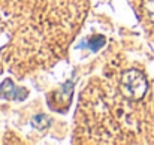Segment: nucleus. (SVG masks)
Instances as JSON below:
<instances>
[{"label": "nucleus", "instance_id": "20e7f679", "mask_svg": "<svg viewBox=\"0 0 154 145\" xmlns=\"http://www.w3.org/2000/svg\"><path fill=\"white\" fill-rule=\"evenodd\" d=\"M145 11H147L150 20L154 21V0H145Z\"/></svg>", "mask_w": 154, "mask_h": 145}, {"label": "nucleus", "instance_id": "f257e3e1", "mask_svg": "<svg viewBox=\"0 0 154 145\" xmlns=\"http://www.w3.org/2000/svg\"><path fill=\"white\" fill-rule=\"evenodd\" d=\"M120 90H121V94L129 100H141L148 90V84L141 70L129 69L123 72L121 75Z\"/></svg>", "mask_w": 154, "mask_h": 145}, {"label": "nucleus", "instance_id": "7ed1b4c3", "mask_svg": "<svg viewBox=\"0 0 154 145\" xmlns=\"http://www.w3.org/2000/svg\"><path fill=\"white\" fill-rule=\"evenodd\" d=\"M105 38L103 36H93L91 39H88L87 42V48H90L91 51H97L99 48H102L105 45Z\"/></svg>", "mask_w": 154, "mask_h": 145}, {"label": "nucleus", "instance_id": "f03ea898", "mask_svg": "<svg viewBox=\"0 0 154 145\" xmlns=\"http://www.w3.org/2000/svg\"><path fill=\"white\" fill-rule=\"evenodd\" d=\"M32 124L36 127V129H47L48 126H50V118L47 117V115H36V117H33V120H32Z\"/></svg>", "mask_w": 154, "mask_h": 145}]
</instances>
